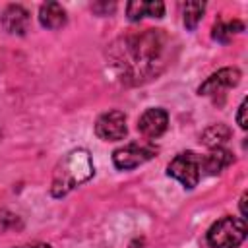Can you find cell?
Returning a JSON list of instances; mask_svg holds the SVG:
<instances>
[{
  "label": "cell",
  "mask_w": 248,
  "mask_h": 248,
  "mask_svg": "<svg viewBox=\"0 0 248 248\" xmlns=\"http://www.w3.org/2000/svg\"><path fill=\"white\" fill-rule=\"evenodd\" d=\"M167 43V35L161 29H147L140 35L122 39L124 46L118 48L116 62L122 70L124 79H132L134 83H138L157 74L155 66L163 64Z\"/></svg>",
  "instance_id": "cell-1"
},
{
  "label": "cell",
  "mask_w": 248,
  "mask_h": 248,
  "mask_svg": "<svg viewBox=\"0 0 248 248\" xmlns=\"http://www.w3.org/2000/svg\"><path fill=\"white\" fill-rule=\"evenodd\" d=\"M93 174H95V165H93L91 153L83 147L72 149L54 167L50 194L54 198H62L70 194L74 188H78L79 184L93 178Z\"/></svg>",
  "instance_id": "cell-2"
},
{
  "label": "cell",
  "mask_w": 248,
  "mask_h": 248,
  "mask_svg": "<svg viewBox=\"0 0 248 248\" xmlns=\"http://www.w3.org/2000/svg\"><path fill=\"white\" fill-rule=\"evenodd\" d=\"M246 221L242 217H223L207 231V244L211 248H238L246 238Z\"/></svg>",
  "instance_id": "cell-3"
},
{
  "label": "cell",
  "mask_w": 248,
  "mask_h": 248,
  "mask_svg": "<svg viewBox=\"0 0 248 248\" xmlns=\"http://www.w3.org/2000/svg\"><path fill=\"white\" fill-rule=\"evenodd\" d=\"M167 174L176 178L184 188L192 190L198 186L200 176H202V167H200V155L194 151H182L178 153L167 167Z\"/></svg>",
  "instance_id": "cell-4"
},
{
  "label": "cell",
  "mask_w": 248,
  "mask_h": 248,
  "mask_svg": "<svg viewBox=\"0 0 248 248\" xmlns=\"http://www.w3.org/2000/svg\"><path fill=\"white\" fill-rule=\"evenodd\" d=\"M155 155H157V149L153 145H147V143H128L124 147H118L112 153V163H114V167L118 170H130V169H136V167L147 163Z\"/></svg>",
  "instance_id": "cell-5"
},
{
  "label": "cell",
  "mask_w": 248,
  "mask_h": 248,
  "mask_svg": "<svg viewBox=\"0 0 248 248\" xmlns=\"http://www.w3.org/2000/svg\"><path fill=\"white\" fill-rule=\"evenodd\" d=\"M128 128H126V114L122 110H108L103 112L95 122V134L97 138L105 141H118L124 140Z\"/></svg>",
  "instance_id": "cell-6"
},
{
  "label": "cell",
  "mask_w": 248,
  "mask_h": 248,
  "mask_svg": "<svg viewBox=\"0 0 248 248\" xmlns=\"http://www.w3.org/2000/svg\"><path fill=\"white\" fill-rule=\"evenodd\" d=\"M242 74L238 68H221L215 74H211L200 87H198V95H217L223 93L234 85H238Z\"/></svg>",
  "instance_id": "cell-7"
},
{
  "label": "cell",
  "mask_w": 248,
  "mask_h": 248,
  "mask_svg": "<svg viewBox=\"0 0 248 248\" xmlns=\"http://www.w3.org/2000/svg\"><path fill=\"white\" fill-rule=\"evenodd\" d=\"M167 126H169V114L165 108H159V107L147 108L138 120V130L149 140L163 136Z\"/></svg>",
  "instance_id": "cell-8"
},
{
  "label": "cell",
  "mask_w": 248,
  "mask_h": 248,
  "mask_svg": "<svg viewBox=\"0 0 248 248\" xmlns=\"http://www.w3.org/2000/svg\"><path fill=\"white\" fill-rule=\"evenodd\" d=\"M0 23L2 27L12 33V35H25L29 31V23H31V16L29 12L19 6V4H10L4 8L2 16H0Z\"/></svg>",
  "instance_id": "cell-9"
},
{
  "label": "cell",
  "mask_w": 248,
  "mask_h": 248,
  "mask_svg": "<svg viewBox=\"0 0 248 248\" xmlns=\"http://www.w3.org/2000/svg\"><path fill=\"white\" fill-rule=\"evenodd\" d=\"M232 161H234V157H232V153H231L229 149H225V147H215V149H211L205 157H200V167H202V172L213 176V174L223 172L227 167H231Z\"/></svg>",
  "instance_id": "cell-10"
},
{
  "label": "cell",
  "mask_w": 248,
  "mask_h": 248,
  "mask_svg": "<svg viewBox=\"0 0 248 248\" xmlns=\"http://www.w3.org/2000/svg\"><path fill=\"white\" fill-rule=\"evenodd\" d=\"M39 21L46 29H60V27L66 25L68 16H66V10L62 8V4H58V2H45L39 8Z\"/></svg>",
  "instance_id": "cell-11"
},
{
  "label": "cell",
  "mask_w": 248,
  "mask_h": 248,
  "mask_svg": "<svg viewBox=\"0 0 248 248\" xmlns=\"http://www.w3.org/2000/svg\"><path fill=\"white\" fill-rule=\"evenodd\" d=\"M165 4L163 2H128L126 4V16L130 21H140L141 17H163Z\"/></svg>",
  "instance_id": "cell-12"
},
{
  "label": "cell",
  "mask_w": 248,
  "mask_h": 248,
  "mask_svg": "<svg viewBox=\"0 0 248 248\" xmlns=\"http://www.w3.org/2000/svg\"><path fill=\"white\" fill-rule=\"evenodd\" d=\"M231 128L227 124H211L202 132V143L209 149L223 147V143L231 138Z\"/></svg>",
  "instance_id": "cell-13"
},
{
  "label": "cell",
  "mask_w": 248,
  "mask_h": 248,
  "mask_svg": "<svg viewBox=\"0 0 248 248\" xmlns=\"http://www.w3.org/2000/svg\"><path fill=\"white\" fill-rule=\"evenodd\" d=\"M244 31V23L238 21V19H232V21H223L219 19L215 25H213V39L219 41V43H229L232 39L234 33H240Z\"/></svg>",
  "instance_id": "cell-14"
},
{
  "label": "cell",
  "mask_w": 248,
  "mask_h": 248,
  "mask_svg": "<svg viewBox=\"0 0 248 248\" xmlns=\"http://www.w3.org/2000/svg\"><path fill=\"white\" fill-rule=\"evenodd\" d=\"M205 12V2H184L182 4V16L186 29H196V25L202 21Z\"/></svg>",
  "instance_id": "cell-15"
},
{
  "label": "cell",
  "mask_w": 248,
  "mask_h": 248,
  "mask_svg": "<svg viewBox=\"0 0 248 248\" xmlns=\"http://www.w3.org/2000/svg\"><path fill=\"white\" fill-rule=\"evenodd\" d=\"M16 227H21L17 215L10 213L8 209H0V232H6V231H12Z\"/></svg>",
  "instance_id": "cell-16"
},
{
  "label": "cell",
  "mask_w": 248,
  "mask_h": 248,
  "mask_svg": "<svg viewBox=\"0 0 248 248\" xmlns=\"http://www.w3.org/2000/svg\"><path fill=\"white\" fill-rule=\"evenodd\" d=\"M114 8H116V4L114 2H97V4H93L91 6V10L95 12V14H99V16H108V14H112L114 12Z\"/></svg>",
  "instance_id": "cell-17"
},
{
  "label": "cell",
  "mask_w": 248,
  "mask_h": 248,
  "mask_svg": "<svg viewBox=\"0 0 248 248\" xmlns=\"http://www.w3.org/2000/svg\"><path fill=\"white\" fill-rule=\"evenodd\" d=\"M246 99L240 103V107H238V112H236V124L242 128V130H246L248 128V122H246Z\"/></svg>",
  "instance_id": "cell-18"
},
{
  "label": "cell",
  "mask_w": 248,
  "mask_h": 248,
  "mask_svg": "<svg viewBox=\"0 0 248 248\" xmlns=\"http://www.w3.org/2000/svg\"><path fill=\"white\" fill-rule=\"evenodd\" d=\"M240 215H242V219L246 217V192H244L242 198H240Z\"/></svg>",
  "instance_id": "cell-19"
},
{
  "label": "cell",
  "mask_w": 248,
  "mask_h": 248,
  "mask_svg": "<svg viewBox=\"0 0 248 248\" xmlns=\"http://www.w3.org/2000/svg\"><path fill=\"white\" fill-rule=\"evenodd\" d=\"M16 248H50L48 244H25V246H16Z\"/></svg>",
  "instance_id": "cell-20"
}]
</instances>
